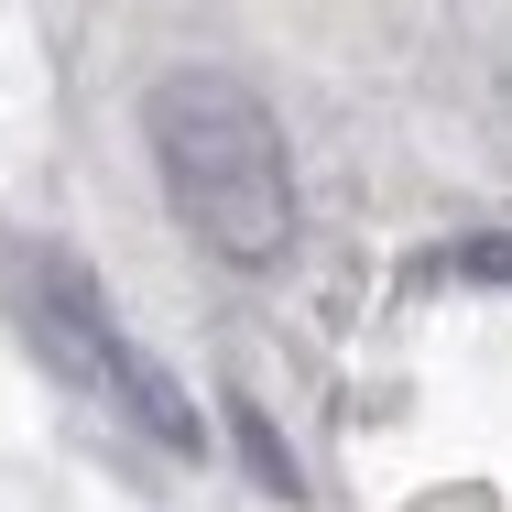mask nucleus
Masks as SVG:
<instances>
[{"instance_id": "f257e3e1", "label": "nucleus", "mask_w": 512, "mask_h": 512, "mask_svg": "<svg viewBox=\"0 0 512 512\" xmlns=\"http://www.w3.org/2000/svg\"><path fill=\"white\" fill-rule=\"evenodd\" d=\"M142 131H153V164H164L175 218L197 229L218 262H284V240H295V153H284L273 109L251 99L240 77L175 66L142 99Z\"/></svg>"}, {"instance_id": "f03ea898", "label": "nucleus", "mask_w": 512, "mask_h": 512, "mask_svg": "<svg viewBox=\"0 0 512 512\" xmlns=\"http://www.w3.org/2000/svg\"><path fill=\"white\" fill-rule=\"evenodd\" d=\"M22 295H33V327H44V349L99 393L120 425H142V436H164V447H197V404L175 393V371L109 316V295L88 284V262H66V251H33L22 262Z\"/></svg>"}]
</instances>
